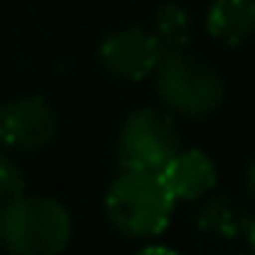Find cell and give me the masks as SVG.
I'll return each instance as SVG.
<instances>
[{"label": "cell", "instance_id": "6da1fadb", "mask_svg": "<svg viewBox=\"0 0 255 255\" xmlns=\"http://www.w3.org/2000/svg\"><path fill=\"white\" fill-rule=\"evenodd\" d=\"M154 91L162 110L178 118L214 116L225 102V80L220 69L195 52H170L154 74Z\"/></svg>", "mask_w": 255, "mask_h": 255}, {"label": "cell", "instance_id": "7a4b0ae2", "mask_svg": "<svg viewBox=\"0 0 255 255\" xmlns=\"http://www.w3.org/2000/svg\"><path fill=\"white\" fill-rule=\"evenodd\" d=\"M72 233V214L55 198L22 195L0 209V247L8 255H61Z\"/></svg>", "mask_w": 255, "mask_h": 255}, {"label": "cell", "instance_id": "3957f363", "mask_svg": "<svg viewBox=\"0 0 255 255\" xmlns=\"http://www.w3.org/2000/svg\"><path fill=\"white\" fill-rule=\"evenodd\" d=\"M176 200L159 173L121 170L105 195L107 222L127 239H154L170 225Z\"/></svg>", "mask_w": 255, "mask_h": 255}, {"label": "cell", "instance_id": "277c9868", "mask_svg": "<svg viewBox=\"0 0 255 255\" xmlns=\"http://www.w3.org/2000/svg\"><path fill=\"white\" fill-rule=\"evenodd\" d=\"M181 151V132L162 107H137L118 127L116 156L121 170L162 173Z\"/></svg>", "mask_w": 255, "mask_h": 255}, {"label": "cell", "instance_id": "5b68a950", "mask_svg": "<svg viewBox=\"0 0 255 255\" xmlns=\"http://www.w3.org/2000/svg\"><path fill=\"white\" fill-rule=\"evenodd\" d=\"M58 134V113L44 96H14L0 105V145L17 154L44 151Z\"/></svg>", "mask_w": 255, "mask_h": 255}, {"label": "cell", "instance_id": "8992f818", "mask_svg": "<svg viewBox=\"0 0 255 255\" xmlns=\"http://www.w3.org/2000/svg\"><path fill=\"white\" fill-rule=\"evenodd\" d=\"M96 58H99V66L105 69V74H110L113 80L140 83V80L156 74L165 52L151 30L140 28V25H129V28L110 30L102 39Z\"/></svg>", "mask_w": 255, "mask_h": 255}, {"label": "cell", "instance_id": "52a82bcc", "mask_svg": "<svg viewBox=\"0 0 255 255\" xmlns=\"http://www.w3.org/2000/svg\"><path fill=\"white\" fill-rule=\"evenodd\" d=\"M162 184L173 195L176 203H200L214 192L220 173L217 165L206 151L200 148H184L165 170L159 173Z\"/></svg>", "mask_w": 255, "mask_h": 255}, {"label": "cell", "instance_id": "ba28073f", "mask_svg": "<svg viewBox=\"0 0 255 255\" xmlns=\"http://www.w3.org/2000/svg\"><path fill=\"white\" fill-rule=\"evenodd\" d=\"M206 33L222 47H244L255 39V0H211Z\"/></svg>", "mask_w": 255, "mask_h": 255}, {"label": "cell", "instance_id": "9c48e42d", "mask_svg": "<svg viewBox=\"0 0 255 255\" xmlns=\"http://www.w3.org/2000/svg\"><path fill=\"white\" fill-rule=\"evenodd\" d=\"M242 214L239 203L228 195H209L206 200H200L195 209V228L203 236L211 239H236L239 225H242Z\"/></svg>", "mask_w": 255, "mask_h": 255}, {"label": "cell", "instance_id": "30bf717a", "mask_svg": "<svg viewBox=\"0 0 255 255\" xmlns=\"http://www.w3.org/2000/svg\"><path fill=\"white\" fill-rule=\"evenodd\" d=\"M189 28H192V22H189L187 8H184L181 3H176V0L159 3L156 11H154V17H151V33H154L156 41H159V47H162L165 55L187 50Z\"/></svg>", "mask_w": 255, "mask_h": 255}, {"label": "cell", "instance_id": "8fae6325", "mask_svg": "<svg viewBox=\"0 0 255 255\" xmlns=\"http://www.w3.org/2000/svg\"><path fill=\"white\" fill-rule=\"evenodd\" d=\"M25 195V173L8 154H0V209Z\"/></svg>", "mask_w": 255, "mask_h": 255}, {"label": "cell", "instance_id": "7c38bea8", "mask_svg": "<svg viewBox=\"0 0 255 255\" xmlns=\"http://www.w3.org/2000/svg\"><path fill=\"white\" fill-rule=\"evenodd\" d=\"M239 236L250 247V255H255V209L242 214V225H239Z\"/></svg>", "mask_w": 255, "mask_h": 255}, {"label": "cell", "instance_id": "4fadbf2b", "mask_svg": "<svg viewBox=\"0 0 255 255\" xmlns=\"http://www.w3.org/2000/svg\"><path fill=\"white\" fill-rule=\"evenodd\" d=\"M244 189H247L250 200H253V203H255V156H253V159H250L247 170H244Z\"/></svg>", "mask_w": 255, "mask_h": 255}, {"label": "cell", "instance_id": "5bb4252c", "mask_svg": "<svg viewBox=\"0 0 255 255\" xmlns=\"http://www.w3.org/2000/svg\"><path fill=\"white\" fill-rule=\"evenodd\" d=\"M134 255H178V253H176V250H170V247H165V244H151V247L137 250Z\"/></svg>", "mask_w": 255, "mask_h": 255}, {"label": "cell", "instance_id": "9a60e30c", "mask_svg": "<svg viewBox=\"0 0 255 255\" xmlns=\"http://www.w3.org/2000/svg\"><path fill=\"white\" fill-rule=\"evenodd\" d=\"M225 255H250V253H225Z\"/></svg>", "mask_w": 255, "mask_h": 255}]
</instances>
